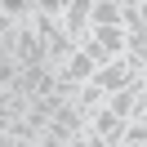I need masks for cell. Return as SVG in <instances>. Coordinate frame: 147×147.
I'll list each match as a JSON object with an SVG mask.
<instances>
[{
    "label": "cell",
    "instance_id": "1",
    "mask_svg": "<svg viewBox=\"0 0 147 147\" xmlns=\"http://www.w3.org/2000/svg\"><path fill=\"white\" fill-rule=\"evenodd\" d=\"M89 13H94V0H67V9H63V31L76 40V45L89 40V31H94Z\"/></svg>",
    "mask_w": 147,
    "mask_h": 147
},
{
    "label": "cell",
    "instance_id": "2",
    "mask_svg": "<svg viewBox=\"0 0 147 147\" xmlns=\"http://www.w3.org/2000/svg\"><path fill=\"white\" fill-rule=\"evenodd\" d=\"M94 85H98V89L107 94V98H111V94H120V89H129V85H134V80H129V63H125V58H116V63L98 67Z\"/></svg>",
    "mask_w": 147,
    "mask_h": 147
},
{
    "label": "cell",
    "instance_id": "3",
    "mask_svg": "<svg viewBox=\"0 0 147 147\" xmlns=\"http://www.w3.org/2000/svg\"><path fill=\"white\" fill-rule=\"evenodd\" d=\"M89 36L98 40L111 58H125V49H129V31H125V27H94Z\"/></svg>",
    "mask_w": 147,
    "mask_h": 147
},
{
    "label": "cell",
    "instance_id": "4",
    "mask_svg": "<svg viewBox=\"0 0 147 147\" xmlns=\"http://www.w3.org/2000/svg\"><path fill=\"white\" fill-rule=\"evenodd\" d=\"M58 76H63V80H76V85H89L94 76H98V67H94V58H85L80 49H76V58H71V63H67Z\"/></svg>",
    "mask_w": 147,
    "mask_h": 147
},
{
    "label": "cell",
    "instance_id": "5",
    "mask_svg": "<svg viewBox=\"0 0 147 147\" xmlns=\"http://www.w3.org/2000/svg\"><path fill=\"white\" fill-rule=\"evenodd\" d=\"M89 22L94 27H120V0H94Z\"/></svg>",
    "mask_w": 147,
    "mask_h": 147
},
{
    "label": "cell",
    "instance_id": "6",
    "mask_svg": "<svg viewBox=\"0 0 147 147\" xmlns=\"http://www.w3.org/2000/svg\"><path fill=\"white\" fill-rule=\"evenodd\" d=\"M76 107H80L85 116H94V111H102V107H107V94H102L98 85L89 80V85H80V98H76Z\"/></svg>",
    "mask_w": 147,
    "mask_h": 147
},
{
    "label": "cell",
    "instance_id": "7",
    "mask_svg": "<svg viewBox=\"0 0 147 147\" xmlns=\"http://www.w3.org/2000/svg\"><path fill=\"white\" fill-rule=\"evenodd\" d=\"M80 54H85V58H94V67H107V63H116V58H111V54H107V49H102L94 36H89V40H80Z\"/></svg>",
    "mask_w": 147,
    "mask_h": 147
},
{
    "label": "cell",
    "instance_id": "8",
    "mask_svg": "<svg viewBox=\"0 0 147 147\" xmlns=\"http://www.w3.org/2000/svg\"><path fill=\"white\" fill-rule=\"evenodd\" d=\"M0 49H5V58L18 54V22H9V18H5V27H0Z\"/></svg>",
    "mask_w": 147,
    "mask_h": 147
},
{
    "label": "cell",
    "instance_id": "9",
    "mask_svg": "<svg viewBox=\"0 0 147 147\" xmlns=\"http://www.w3.org/2000/svg\"><path fill=\"white\" fill-rule=\"evenodd\" d=\"M138 13H143V27H147V0H138Z\"/></svg>",
    "mask_w": 147,
    "mask_h": 147
},
{
    "label": "cell",
    "instance_id": "10",
    "mask_svg": "<svg viewBox=\"0 0 147 147\" xmlns=\"http://www.w3.org/2000/svg\"><path fill=\"white\" fill-rule=\"evenodd\" d=\"M120 147H138V143H120Z\"/></svg>",
    "mask_w": 147,
    "mask_h": 147
}]
</instances>
